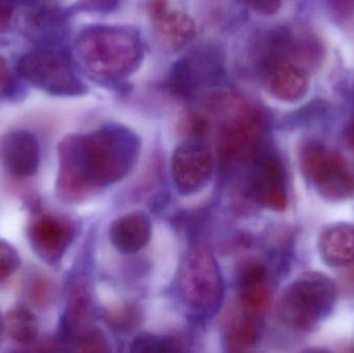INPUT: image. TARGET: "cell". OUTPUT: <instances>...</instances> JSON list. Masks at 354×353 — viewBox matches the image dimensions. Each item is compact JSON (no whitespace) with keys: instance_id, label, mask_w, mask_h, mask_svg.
<instances>
[{"instance_id":"6da1fadb","label":"cell","mask_w":354,"mask_h":353,"mask_svg":"<svg viewBox=\"0 0 354 353\" xmlns=\"http://www.w3.org/2000/svg\"><path fill=\"white\" fill-rule=\"evenodd\" d=\"M140 149L138 136L120 126L66 137L58 145V197L64 202H82L120 182L136 165Z\"/></svg>"},{"instance_id":"7a4b0ae2","label":"cell","mask_w":354,"mask_h":353,"mask_svg":"<svg viewBox=\"0 0 354 353\" xmlns=\"http://www.w3.org/2000/svg\"><path fill=\"white\" fill-rule=\"evenodd\" d=\"M85 70L103 81L120 80L136 70L143 56L142 44L132 29L93 26L85 29L76 44Z\"/></svg>"},{"instance_id":"3957f363","label":"cell","mask_w":354,"mask_h":353,"mask_svg":"<svg viewBox=\"0 0 354 353\" xmlns=\"http://www.w3.org/2000/svg\"><path fill=\"white\" fill-rule=\"evenodd\" d=\"M336 298V284L330 278L318 273L307 274L283 292L279 315L287 327L309 331L330 312Z\"/></svg>"},{"instance_id":"277c9868","label":"cell","mask_w":354,"mask_h":353,"mask_svg":"<svg viewBox=\"0 0 354 353\" xmlns=\"http://www.w3.org/2000/svg\"><path fill=\"white\" fill-rule=\"evenodd\" d=\"M178 294L194 312L208 314L222 302L224 284L216 258L206 247L194 246L179 271Z\"/></svg>"},{"instance_id":"5b68a950","label":"cell","mask_w":354,"mask_h":353,"mask_svg":"<svg viewBox=\"0 0 354 353\" xmlns=\"http://www.w3.org/2000/svg\"><path fill=\"white\" fill-rule=\"evenodd\" d=\"M18 72L37 88L54 95H78L85 89L70 60L58 52H29L19 60Z\"/></svg>"},{"instance_id":"8992f818","label":"cell","mask_w":354,"mask_h":353,"mask_svg":"<svg viewBox=\"0 0 354 353\" xmlns=\"http://www.w3.org/2000/svg\"><path fill=\"white\" fill-rule=\"evenodd\" d=\"M266 130V120L256 108H245L225 122L218 138L221 161L226 166L241 165L255 159Z\"/></svg>"},{"instance_id":"52a82bcc","label":"cell","mask_w":354,"mask_h":353,"mask_svg":"<svg viewBox=\"0 0 354 353\" xmlns=\"http://www.w3.org/2000/svg\"><path fill=\"white\" fill-rule=\"evenodd\" d=\"M171 163L174 184L183 195L195 194L201 191L214 172L212 151L204 143L195 139L176 147Z\"/></svg>"},{"instance_id":"ba28073f","label":"cell","mask_w":354,"mask_h":353,"mask_svg":"<svg viewBox=\"0 0 354 353\" xmlns=\"http://www.w3.org/2000/svg\"><path fill=\"white\" fill-rule=\"evenodd\" d=\"M75 227L71 220L52 213H39L29 222L27 236L33 252L48 265L59 263L72 244Z\"/></svg>"},{"instance_id":"9c48e42d","label":"cell","mask_w":354,"mask_h":353,"mask_svg":"<svg viewBox=\"0 0 354 353\" xmlns=\"http://www.w3.org/2000/svg\"><path fill=\"white\" fill-rule=\"evenodd\" d=\"M62 325L66 341L75 345L97 330L93 325V294L86 278L80 276L71 284Z\"/></svg>"},{"instance_id":"30bf717a","label":"cell","mask_w":354,"mask_h":353,"mask_svg":"<svg viewBox=\"0 0 354 353\" xmlns=\"http://www.w3.org/2000/svg\"><path fill=\"white\" fill-rule=\"evenodd\" d=\"M0 161L15 178L35 175L41 162L37 137L27 131H12L0 139Z\"/></svg>"},{"instance_id":"8fae6325","label":"cell","mask_w":354,"mask_h":353,"mask_svg":"<svg viewBox=\"0 0 354 353\" xmlns=\"http://www.w3.org/2000/svg\"><path fill=\"white\" fill-rule=\"evenodd\" d=\"M322 197L332 201L346 199L353 194L354 180L340 153L328 151L318 160L307 176Z\"/></svg>"},{"instance_id":"7c38bea8","label":"cell","mask_w":354,"mask_h":353,"mask_svg":"<svg viewBox=\"0 0 354 353\" xmlns=\"http://www.w3.org/2000/svg\"><path fill=\"white\" fill-rule=\"evenodd\" d=\"M264 82L270 95L284 102L301 99L309 88V78L303 68L278 58L266 62Z\"/></svg>"},{"instance_id":"4fadbf2b","label":"cell","mask_w":354,"mask_h":353,"mask_svg":"<svg viewBox=\"0 0 354 353\" xmlns=\"http://www.w3.org/2000/svg\"><path fill=\"white\" fill-rule=\"evenodd\" d=\"M149 10L160 41L169 49H181L195 37L193 20L183 12L169 10L166 0H151Z\"/></svg>"},{"instance_id":"5bb4252c","label":"cell","mask_w":354,"mask_h":353,"mask_svg":"<svg viewBox=\"0 0 354 353\" xmlns=\"http://www.w3.org/2000/svg\"><path fill=\"white\" fill-rule=\"evenodd\" d=\"M214 54L196 53L177 62L170 75V89L178 95H191L204 81L218 75L220 62L212 59Z\"/></svg>"},{"instance_id":"9a60e30c","label":"cell","mask_w":354,"mask_h":353,"mask_svg":"<svg viewBox=\"0 0 354 353\" xmlns=\"http://www.w3.org/2000/svg\"><path fill=\"white\" fill-rule=\"evenodd\" d=\"M254 180L256 196L264 207L277 211L286 209L288 199L285 190L284 171L277 158H262L256 167Z\"/></svg>"},{"instance_id":"2e32d148","label":"cell","mask_w":354,"mask_h":353,"mask_svg":"<svg viewBox=\"0 0 354 353\" xmlns=\"http://www.w3.org/2000/svg\"><path fill=\"white\" fill-rule=\"evenodd\" d=\"M151 236V224L142 213H129L113 222L110 227V240L124 254H132L145 248Z\"/></svg>"},{"instance_id":"e0dca14e","label":"cell","mask_w":354,"mask_h":353,"mask_svg":"<svg viewBox=\"0 0 354 353\" xmlns=\"http://www.w3.org/2000/svg\"><path fill=\"white\" fill-rule=\"evenodd\" d=\"M239 296L245 313L256 317L268 310L270 292L266 269L258 263L247 265L239 280Z\"/></svg>"},{"instance_id":"ac0fdd59","label":"cell","mask_w":354,"mask_h":353,"mask_svg":"<svg viewBox=\"0 0 354 353\" xmlns=\"http://www.w3.org/2000/svg\"><path fill=\"white\" fill-rule=\"evenodd\" d=\"M322 258L330 267H348L354 263V227L336 225L324 230L319 238Z\"/></svg>"},{"instance_id":"d6986e66","label":"cell","mask_w":354,"mask_h":353,"mask_svg":"<svg viewBox=\"0 0 354 353\" xmlns=\"http://www.w3.org/2000/svg\"><path fill=\"white\" fill-rule=\"evenodd\" d=\"M4 327L10 339L17 343H32L39 334L37 316L26 307L17 306L10 309L4 319Z\"/></svg>"},{"instance_id":"ffe728a7","label":"cell","mask_w":354,"mask_h":353,"mask_svg":"<svg viewBox=\"0 0 354 353\" xmlns=\"http://www.w3.org/2000/svg\"><path fill=\"white\" fill-rule=\"evenodd\" d=\"M251 315L237 321L227 333L226 347L230 352H245L252 350L258 341V330Z\"/></svg>"},{"instance_id":"44dd1931","label":"cell","mask_w":354,"mask_h":353,"mask_svg":"<svg viewBox=\"0 0 354 353\" xmlns=\"http://www.w3.org/2000/svg\"><path fill=\"white\" fill-rule=\"evenodd\" d=\"M133 352H179L178 343L171 338L159 336H139L132 344Z\"/></svg>"},{"instance_id":"7402d4cb","label":"cell","mask_w":354,"mask_h":353,"mask_svg":"<svg viewBox=\"0 0 354 353\" xmlns=\"http://www.w3.org/2000/svg\"><path fill=\"white\" fill-rule=\"evenodd\" d=\"M20 265V257L14 247L6 240H0V282L16 273Z\"/></svg>"},{"instance_id":"603a6c76","label":"cell","mask_w":354,"mask_h":353,"mask_svg":"<svg viewBox=\"0 0 354 353\" xmlns=\"http://www.w3.org/2000/svg\"><path fill=\"white\" fill-rule=\"evenodd\" d=\"M52 286L46 278L37 277L31 280L28 286L29 300L37 307L47 306L51 300Z\"/></svg>"},{"instance_id":"cb8c5ba5","label":"cell","mask_w":354,"mask_h":353,"mask_svg":"<svg viewBox=\"0 0 354 353\" xmlns=\"http://www.w3.org/2000/svg\"><path fill=\"white\" fill-rule=\"evenodd\" d=\"M77 350L83 352H108V343L106 338L99 330L81 339L76 344Z\"/></svg>"},{"instance_id":"d4e9b609","label":"cell","mask_w":354,"mask_h":353,"mask_svg":"<svg viewBox=\"0 0 354 353\" xmlns=\"http://www.w3.org/2000/svg\"><path fill=\"white\" fill-rule=\"evenodd\" d=\"M252 10L266 16L276 14L281 8L282 0H241Z\"/></svg>"},{"instance_id":"484cf974","label":"cell","mask_w":354,"mask_h":353,"mask_svg":"<svg viewBox=\"0 0 354 353\" xmlns=\"http://www.w3.org/2000/svg\"><path fill=\"white\" fill-rule=\"evenodd\" d=\"M120 0H81V8L95 12H109L118 6Z\"/></svg>"},{"instance_id":"4316f807","label":"cell","mask_w":354,"mask_h":353,"mask_svg":"<svg viewBox=\"0 0 354 353\" xmlns=\"http://www.w3.org/2000/svg\"><path fill=\"white\" fill-rule=\"evenodd\" d=\"M333 12L341 17L354 14V0H328Z\"/></svg>"},{"instance_id":"83f0119b","label":"cell","mask_w":354,"mask_h":353,"mask_svg":"<svg viewBox=\"0 0 354 353\" xmlns=\"http://www.w3.org/2000/svg\"><path fill=\"white\" fill-rule=\"evenodd\" d=\"M10 14H12V10L10 4L8 2H0V30L8 26Z\"/></svg>"},{"instance_id":"f1b7e54d","label":"cell","mask_w":354,"mask_h":353,"mask_svg":"<svg viewBox=\"0 0 354 353\" xmlns=\"http://www.w3.org/2000/svg\"><path fill=\"white\" fill-rule=\"evenodd\" d=\"M8 82V70L3 58L0 57V93L6 89Z\"/></svg>"},{"instance_id":"f546056e","label":"cell","mask_w":354,"mask_h":353,"mask_svg":"<svg viewBox=\"0 0 354 353\" xmlns=\"http://www.w3.org/2000/svg\"><path fill=\"white\" fill-rule=\"evenodd\" d=\"M348 139L349 142H351L354 146V117L353 120H351V124H349Z\"/></svg>"},{"instance_id":"4dcf8cb0","label":"cell","mask_w":354,"mask_h":353,"mask_svg":"<svg viewBox=\"0 0 354 353\" xmlns=\"http://www.w3.org/2000/svg\"><path fill=\"white\" fill-rule=\"evenodd\" d=\"M4 329H6V327H4V321L2 319L1 314H0V342H1L2 340Z\"/></svg>"},{"instance_id":"1f68e13d","label":"cell","mask_w":354,"mask_h":353,"mask_svg":"<svg viewBox=\"0 0 354 353\" xmlns=\"http://www.w3.org/2000/svg\"><path fill=\"white\" fill-rule=\"evenodd\" d=\"M0 2H6V0H0Z\"/></svg>"}]
</instances>
